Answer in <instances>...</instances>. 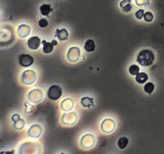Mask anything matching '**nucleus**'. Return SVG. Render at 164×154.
<instances>
[{"mask_svg": "<svg viewBox=\"0 0 164 154\" xmlns=\"http://www.w3.org/2000/svg\"><path fill=\"white\" fill-rule=\"evenodd\" d=\"M80 57V49L78 47H72L67 52V59L71 62H76Z\"/></svg>", "mask_w": 164, "mask_h": 154, "instance_id": "0eeeda50", "label": "nucleus"}, {"mask_svg": "<svg viewBox=\"0 0 164 154\" xmlns=\"http://www.w3.org/2000/svg\"><path fill=\"white\" fill-rule=\"evenodd\" d=\"M12 121L14 122V126L15 127V129H23L24 128V125H25V122L23 121V119H21L19 115L15 114L13 115L12 117Z\"/></svg>", "mask_w": 164, "mask_h": 154, "instance_id": "4468645a", "label": "nucleus"}, {"mask_svg": "<svg viewBox=\"0 0 164 154\" xmlns=\"http://www.w3.org/2000/svg\"><path fill=\"white\" fill-rule=\"evenodd\" d=\"M31 33V28L29 26L25 25V24H22L18 28V35L21 38H26L29 36Z\"/></svg>", "mask_w": 164, "mask_h": 154, "instance_id": "ddd939ff", "label": "nucleus"}, {"mask_svg": "<svg viewBox=\"0 0 164 154\" xmlns=\"http://www.w3.org/2000/svg\"><path fill=\"white\" fill-rule=\"evenodd\" d=\"M34 58L30 55L23 54L19 56V64L22 67H30L31 64H33Z\"/></svg>", "mask_w": 164, "mask_h": 154, "instance_id": "1a4fd4ad", "label": "nucleus"}, {"mask_svg": "<svg viewBox=\"0 0 164 154\" xmlns=\"http://www.w3.org/2000/svg\"><path fill=\"white\" fill-rule=\"evenodd\" d=\"M155 90V84L151 82H148L144 85V91L146 93L151 94Z\"/></svg>", "mask_w": 164, "mask_h": 154, "instance_id": "5701e85b", "label": "nucleus"}, {"mask_svg": "<svg viewBox=\"0 0 164 154\" xmlns=\"http://www.w3.org/2000/svg\"><path fill=\"white\" fill-rule=\"evenodd\" d=\"M131 0H123V1L120 2V4H119L121 9H123V7H125L126 6H127L128 4H130V3H131Z\"/></svg>", "mask_w": 164, "mask_h": 154, "instance_id": "c85d7f7f", "label": "nucleus"}, {"mask_svg": "<svg viewBox=\"0 0 164 154\" xmlns=\"http://www.w3.org/2000/svg\"><path fill=\"white\" fill-rule=\"evenodd\" d=\"M144 14H145L144 10H143V9H140V10L136 11V13H135V17H136L138 19H141L142 18H144Z\"/></svg>", "mask_w": 164, "mask_h": 154, "instance_id": "bb28decb", "label": "nucleus"}, {"mask_svg": "<svg viewBox=\"0 0 164 154\" xmlns=\"http://www.w3.org/2000/svg\"><path fill=\"white\" fill-rule=\"evenodd\" d=\"M62 88L58 85H52L48 89L47 96L51 100H57L62 96Z\"/></svg>", "mask_w": 164, "mask_h": 154, "instance_id": "7ed1b4c3", "label": "nucleus"}, {"mask_svg": "<svg viewBox=\"0 0 164 154\" xmlns=\"http://www.w3.org/2000/svg\"><path fill=\"white\" fill-rule=\"evenodd\" d=\"M155 60V55L149 49H145L139 52L137 57V62L144 67H148L153 64Z\"/></svg>", "mask_w": 164, "mask_h": 154, "instance_id": "f257e3e1", "label": "nucleus"}, {"mask_svg": "<svg viewBox=\"0 0 164 154\" xmlns=\"http://www.w3.org/2000/svg\"><path fill=\"white\" fill-rule=\"evenodd\" d=\"M42 43H43V51L44 53H46V54H49V53H50L51 52H53L54 45L52 42L51 43H48V42L43 40Z\"/></svg>", "mask_w": 164, "mask_h": 154, "instance_id": "a211bd4d", "label": "nucleus"}, {"mask_svg": "<svg viewBox=\"0 0 164 154\" xmlns=\"http://www.w3.org/2000/svg\"><path fill=\"white\" fill-rule=\"evenodd\" d=\"M144 18L146 22L150 23V22H151V21L154 19V15H153V14H152L151 11H147V12H145V14H144Z\"/></svg>", "mask_w": 164, "mask_h": 154, "instance_id": "393cba45", "label": "nucleus"}, {"mask_svg": "<svg viewBox=\"0 0 164 154\" xmlns=\"http://www.w3.org/2000/svg\"><path fill=\"white\" fill-rule=\"evenodd\" d=\"M43 92L39 89H34L31 92H30L29 95H28V99L31 102L34 103V104H37V103L40 102L43 99Z\"/></svg>", "mask_w": 164, "mask_h": 154, "instance_id": "423d86ee", "label": "nucleus"}, {"mask_svg": "<svg viewBox=\"0 0 164 154\" xmlns=\"http://www.w3.org/2000/svg\"><path fill=\"white\" fill-rule=\"evenodd\" d=\"M36 148H38L37 144H35V143H30V142H27L23 144V145L21 146V148L19 150V153H33V152H35Z\"/></svg>", "mask_w": 164, "mask_h": 154, "instance_id": "6e6552de", "label": "nucleus"}, {"mask_svg": "<svg viewBox=\"0 0 164 154\" xmlns=\"http://www.w3.org/2000/svg\"><path fill=\"white\" fill-rule=\"evenodd\" d=\"M139 71L140 70H139V67L138 65L133 64L130 66V67H129V73L132 75H138L139 73Z\"/></svg>", "mask_w": 164, "mask_h": 154, "instance_id": "b1692460", "label": "nucleus"}, {"mask_svg": "<svg viewBox=\"0 0 164 154\" xmlns=\"http://www.w3.org/2000/svg\"><path fill=\"white\" fill-rule=\"evenodd\" d=\"M41 40L38 36H32L27 41V45L32 50H36L39 48Z\"/></svg>", "mask_w": 164, "mask_h": 154, "instance_id": "f8f14e48", "label": "nucleus"}, {"mask_svg": "<svg viewBox=\"0 0 164 154\" xmlns=\"http://www.w3.org/2000/svg\"><path fill=\"white\" fill-rule=\"evenodd\" d=\"M56 36L58 39L61 41H64L68 39V32L66 29H57L56 30Z\"/></svg>", "mask_w": 164, "mask_h": 154, "instance_id": "dca6fc26", "label": "nucleus"}, {"mask_svg": "<svg viewBox=\"0 0 164 154\" xmlns=\"http://www.w3.org/2000/svg\"><path fill=\"white\" fill-rule=\"evenodd\" d=\"M40 13H41L42 15H44V16H47V15H50V13L52 11L51 6L49 4H43L40 6Z\"/></svg>", "mask_w": 164, "mask_h": 154, "instance_id": "aec40b11", "label": "nucleus"}, {"mask_svg": "<svg viewBox=\"0 0 164 154\" xmlns=\"http://www.w3.org/2000/svg\"><path fill=\"white\" fill-rule=\"evenodd\" d=\"M95 144V139L94 136L91 134H86L82 137L81 139V145L83 148H92Z\"/></svg>", "mask_w": 164, "mask_h": 154, "instance_id": "20e7f679", "label": "nucleus"}, {"mask_svg": "<svg viewBox=\"0 0 164 154\" xmlns=\"http://www.w3.org/2000/svg\"><path fill=\"white\" fill-rule=\"evenodd\" d=\"M36 80V74L32 70H27L22 74V82L24 84H32Z\"/></svg>", "mask_w": 164, "mask_h": 154, "instance_id": "f03ea898", "label": "nucleus"}, {"mask_svg": "<svg viewBox=\"0 0 164 154\" xmlns=\"http://www.w3.org/2000/svg\"><path fill=\"white\" fill-rule=\"evenodd\" d=\"M148 75L147 73L145 72H139L138 75H135V80L138 83H145L147 81L148 79Z\"/></svg>", "mask_w": 164, "mask_h": 154, "instance_id": "f3484780", "label": "nucleus"}, {"mask_svg": "<svg viewBox=\"0 0 164 154\" xmlns=\"http://www.w3.org/2000/svg\"><path fill=\"white\" fill-rule=\"evenodd\" d=\"M74 107V101L71 99H65L61 103V108L64 112L71 111Z\"/></svg>", "mask_w": 164, "mask_h": 154, "instance_id": "2eb2a0df", "label": "nucleus"}, {"mask_svg": "<svg viewBox=\"0 0 164 154\" xmlns=\"http://www.w3.org/2000/svg\"><path fill=\"white\" fill-rule=\"evenodd\" d=\"M39 25L40 27H42V28H43V27H47L48 22L47 21V19H41L39 21Z\"/></svg>", "mask_w": 164, "mask_h": 154, "instance_id": "cd10ccee", "label": "nucleus"}, {"mask_svg": "<svg viewBox=\"0 0 164 154\" xmlns=\"http://www.w3.org/2000/svg\"><path fill=\"white\" fill-rule=\"evenodd\" d=\"M84 49L87 52H92L95 50V44L94 40H87L84 44Z\"/></svg>", "mask_w": 164, "mask_h": 154, "instance_id": "6ab92c4d", "label": "nucleus"}, {"mask_svg": "<svg viewBox=\"0 0 164 154\" xmlns=\"http://www.w3.org/2000/svg\"><path fill=\"white\" fill-rule=\"evenodd\" d=\"M150 0H135V3L139 6H147L149 3Z\"/></svg>", "mask_w": 164, "mask_h": 154, "instance_id": "a878e982", "label": "nucleus"}, {"mask_svg": "<svg viewBox=\"0 0 164 154\" xmlns=\"http://www.w3.org/2000/svg\"><path fill=\"white\" fill-rule=\"evenodd\" d=\"M77 121V115L75 113H65L62 117V123L67 125H72Z\"/></svg>", "mask_w": 164, "mask_h": 154, "instance_id": "9d476101", "label": "nucleus"}, {"mask_svg": "<svg viewBox=\"0 0 164 154\" xmlns=\"http://www.w3.org/2000/svg\"><path fill=\"white\" fill-rule=\"evenodd\" d=\"M115 129V123L111 119H105L101 124V129L105 133H110Z\"/></svg>", "mask_w": 164, "mask_h": 154, "instance_id": "39448f33", "label": "nucleus"}, {"mask_svg": "<svg viewBox=\"0 0 164 154\" xmlns=\"http://www.w3.org/2000/svg\"><path fill=\"white\" fill-rule=\"evenodd\" d=\"M81 104L82 106L85 107V108H91L94 105V100L92 98L86 96L81 100Z\"/></svg>", "mask_w": 164, "mask_h": 154, "instance_id": "412c9836", "label": "nucleus"}, {"mask_svg": "<svg viewBox=\"0 0 164 154\" xmlns=\"http://www.w3.org/2000/svg\"><path fill=\"white\" fill-rule=\"evenodd\" d=\"M42 133H43V129L39 125H32L28 129V135L32 138H39L42 135Z\"/></svg>", "mask_w": 164, "mask_h": 154, "instance_id": "9b49d317", "label": "nucleus"}, {"mask_svg": "<svg viewBox=\"0 0 164 154\" xmlns=\"http://www.w3.org/2000/svg\"><path fill=\"white\" fill-rule=\"evenodd\" d=\"M128 143H129L128 138L126 137H120L118 139L117 144H118V148H120V149H124V148L127 146Z\"/></svg>", "mask_w": 164, "mask_h": 154, "instance_id": "4be33fe9", "label": "nucleus"}]
</instances>
